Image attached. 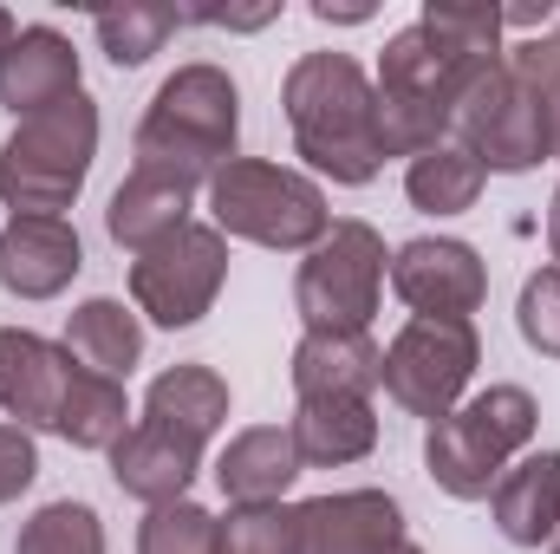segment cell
<instances>
[{"mask_svg": "<svg viewBox=\"0 0 560 554\" xmlns=\"http://www.w3.org/2000/svg\"><path fill=\"white\" fill-rule=\"evenodd\" d=\"M280 112L293 125V150L313 176L339 189H365L385 170L378 150V92L352 53H300L280 79Z\"/></svg>", "mask_w": 560, "mask_h": 554, "instance_id": "1", "label": "cell"}, {"mask_svg": "<svg viewBox=\"0 0 560 554\" xmlns=\"http://www.w3.org/2000/svg\"><path fill=\"white\" fill-rule=\"evenodd\" d=\"M235 138H242V85L222 66L196 59L156 85L138 125V170L183 189H209L215 170L235 163Z\"/></svg>", "mask_w": 560, "mask_h": 554, "instance_id": "2", "label": "cell"}, {"mask_svg": "<svg viewBox=\"0 0 560 554\" xmlns=\"http://www.w3.org/2000/svg\"><path fill=\"white\" fill-rule=\"evenodd\" d=\"M535 424H541V412H535V399H528L522 385L469 392L456 412L436 417V424L423 430V470H430V483H436L443 496L482 503V496L502 483V470H509L515 457H528Z\"/></svg>", "mask_w": 560, "mask_h": 554, "instance_id": "3", "label": "cell"}, {"mask_svg": "<svg viewBox=\"0 0 560 554\" xmlns=\"http://www.w3.org/2000/svg\"><path fill=\"white\" fill-rule=\"evenodd\" d=\"M98 163V105L85 92L33 112L0 143V203L13 216H66Z\"/></svg>", "mask_w": 560, "mask_h": 554, "instance_id": "4", "label": "cell"}, {"mask_svg": "<svg viewBox=\"0 0 560 554\" xmlns=\"http://www.w3.org/2000/svg\"><path fill=\"white\" fill-rule=\"evenodd\" d=\"M209 222L235 242H255L275 255H306L326 242L332 209H326V189L313 176L268 163V157H235L209 183Z\"/></svg>", "mask_w": 560, "mask_h": 554, "instance_id": "5", "label": "cell"}, {"mask_svg": "<svg viewBox=\"0 0 560 554\" xmlns=\"http://www.w3.org/2000/svg\"><path fill=\"white\" fill-rule=\"evenodd\" d=\"M463 85H469V72L450 66V59L423 39L418 20L398 26V33L385 39V53H378V79H372V92H378V150L411 163L423 150L450 143Z\"/></svg>", "mask_w": 560, "mask_h": 554, "instance_id": "6", "label": "cell"}, {"mask_svg": "<svg viewBox=\"0 0 560 554\" xmlns=\"http://www.w3.org/2000/svg\"><path fill=\"white\" fill-rule=\"evenodd\" d=\"M392 255L372 222H332L319 249H306L293 275V313L306 333H372V313L385 300Z\"/></svg>", "mask_w": 560, "mask_h": 554, "instance_id": "7", "label": "cell"}, {"mask_svg": "<svg viewBox=\"0 0 560 554\" xmlns=\"http://www.w3.org/2000/svg\"><path fill=\"white\" fill-rule=\"evenodd\" d=\"M450 138L463 143L489 176H528L535 163L555 157V105L541 92H528L509 72V53H502V66H489V72H476L463 85Z\"/></svg>", "mask_w": 560, "mask_h": 554, "instance_id": "8", "label": "cell"}, {"mask_svg": "<svg viewBox=\"0 0 560 554\" xmlns=\"http://www.w3.org/2000/svg\"><path fill=\"white\" fill-rule=\"evenodd\" d=\"M476 366H482L476 320H418V313H411V320L398 326V339L385 346L378 385H385V399H392L398 412L436 424V417H450L469 399Z\"/></svg>", "mask_w": 560, "mask_h": 554, "instance_id": "9", "label": "cell"}, {"mask_svg": "<svg viewBox=\"0 0 560 554\" xmlns=\"http://www.w3.org/2000/svg\"><path fill=\"white\" fill-rule=\"evenodd\" d=\"M222 287H229V235L215 222H189L156 249L131 255V307L163 333L196 326L222 300Z\"/></svg>", "mask_w": 560, "mask_h": 554, "instance_id": "10", "label": "cell"}, {"mask_svg": "<svg viewBox=\"0 0 560 554\" xmlns=\"http://www.w3.org/2000/svg\"><path fill=\"white\" fill-rule=\"evenodd\" d=\"M392 293L418 320H469L489 300V268L456 235H418L392 255Z\"/></svg>", "mask_w": 560, "mask_h": 554, "instance_id": "11", "label": "cell"}, {"mask_svg": "<svg viewBox=\"0 0 560 554\" xmlns=\"http://www.w3.org/2000/svg\"><path fill=\"white\" fill-rule=\"evenodd\" d=\"M79 379V359L26 326H0V412L20 430H52L66 412V392Z\"/></svg>", "mask_w": 560, "mask_h": 554, "instance_id": "12", "label": "cell"}, {"mask_svg": "<svg viewBox=\"0 0 560 554\" xmlns=\"http://www.w3.org/2000/svg\"><path fill=\"white\" fill-rule=\"evenodd\" d=\"M85 268V242L66 216H7L0 229V287L13 300H59Z\"/></svg>", "mask_w": 560, "mask_h": 554, "instance_id": "13", "label": "cell"}, {"mask_svg": "<svg viewBox=\"0 0 560 554\" xmlns=\"http://www.w3.org/2000/svg\"><path fill=\"white\" fill-rule=\"evenodd\" d=\"M300 509V554H385L405 542V509L385 489H332Z\"/></svg>", "mask_w": 560, "mask_h": 554, "instance_id": "14", "label": "cell"}, {"mask_svg": "<svg viewBox=\"0 0 560 554\" xmlns=\"http://www.w3.org/2000/svg\"><path fill=\"white\" fill-rule=\"evenodd\" d=\"M112 476H118V489H125L131 503H143V509L189 503V483L202 476V443H189V437H176V430L138 417V424L112 443Z\"/></svg>", "mask_w": 560, "mask_h": 554, "instance_id": "15", "label": "cell"}, {"mask_svg": "<svg viewBox=\"0 0 560 554\" xmlns=\"http://www.w3.org/2000/svg\"><path fill=\"white\" fill-rule=\"evenodd\" d=\"M72 92H85V85H79V53H72V39H66L59 26H20L13 46L0 53V105H7L13 118H33V112L59 105V99H72Z\"/></svg>", "mask_w": 560, "mask_h": 554, "instance_id": "16", "label": "cell"}, {"mask_svg": "<svg viewBox=\"0 0 560 554\" xmlns=\"http://www.w3.org/2000/svg\"><path fill=\"white\" fill-rule=\"evenodd\" d=\"M300 450L287 424H248L222 443L215 457V483L229 496V509H261V503H287V489L300 483Z\"/></svg>", "mask_w": 560, "mask_h": 554, "instance_id": "17", "label": "cell"}, {"mask_svg": "<svg viewBox=\"0 0 560 554\" xmlns=\"http://www.w3.org/2000/svg\"><path fill=\"white\" fill-rule=\"evenodd\" d=\"M489 516L502 529V542L515 549H548L560 535V450H528L502 470V483L489 489Z\"/></svg>", "mask_w": 560, "mask_h": 554, "instance_id": "18", "label": "cell"}, {"mask_svg": "<svg viewBox=\"0 0 560 554\" xmlns=\"http://www.w3.org/2000/svg\"><path fill=\"white\" fill-rule=\"evenodd\" d=\"M287 372L300 399H372L385 372V346L372 333H300Z\"/></svg>", "mask_w": 560, "mask_h": 554, "instance_id": "19", "label": "cell"}, {"mask_svg": "<svg viewBox=\"0 0 560 554\" xmlns=\"http://www.w3.org/2000/svg\"><path fill=\"white\" fill-rule=\"evenodd\" d=\"M287 430H293V450L306 470H346L378 450L372 399H300Z\"/></svg>", "mask_w": 560, "mask_h": 554, "instance_id": "20", "label": "cell"}, {"mask_svg": "<svg viewBox=\"0 0 560 554\" xmlns=\"http://www.w3.org/2000/svg\"><path fill=\"white\" fill-rule=\"evenodd\" d=\"M229 379L215 372V366H170V372H156L150 379V392H143V417L150 424H163V430H176V437H189V443H202L209 450V437L229 424Z\"/></svg>", "mask_w": 560, "mask_h": 554, "instance_id": "21", "label": "cell"}, {"mask_svg": "<svg viewBox=\"0 0 560 554\" xmlns=\"http://www.w3.org/2000/svg\"><path fill=\"white\" fill-rule=\"evenodd\" d=\"M196 189H183V183H163V176H150V170H131L118 189H112V209H105V235L118 242V249H156L163 235H176V229H189L196 216Z\"/></svg>", "mask_w": 560, "mask_h": 554, "instance_id": "22", "label": "cell"}, {"mask_svg": "<svg viewBox=\"0 0 560 554\" xmlns=\"http://www.w3.org/2000/svg\"><path fill=\"white\" fill-rule=\"evenodd\" d=\"M85 372H105V379H131V366L143 359V320L138 307L112 300V293H92L66 313V339H59Z\"/></svg>", "mask_w": 560, "mask_h": 554, "instance_id": "23", "label": "cell"}, {"mask_svg": "<svg viewBox=\"0 0 560 554\" xmlns=\"http://www.w3.org/2000/svg\"><path fill=\"white\" fill-rule=\"evenodd\" d=\"M423 39L450 59V66H463L469 79L476 72H489V66H502V53H509V39H502V7L495 0H430L418 13Z\"/></svg>", "mask_w": 560, "mask_h": 554, "instance_id": "24", "label": "cell"}, {"mask_svg": "<svg viewBox=\"0 0 560 554\" xmlns=\"http://www.w3.org/2000/svg\"><path fill=\"white\" fill-rule=\"evenodd\" d=\"M131 424H138V417H131L125 379H105V372H85V366H79V379H72V392H66V412L52 424V437H66L72 450H105V457H112V443H118Z\"/></svg>", "mask_w": 560, "mask_h": 554, "instance_id": "25", "label": "cell"}, {"mask_svg": "<svg viewBox=\"0 0 560 554\" xmlns=\"http://www.w3.org/2000/svg\"><path fill=\"white\" fill-rule=\"evenodd\" d=\"M482 183H489V170L456 138L405 163V196H411V209H423V216H463V209H476Z\"/></svg>", "mask_w": 560, "mask_h": 554, "instance_id": "26", "label": "cell"}, {"mask_svg": "<svg viewBox=\"0 0 560 554\" xmlns=\"http://www.w3.org/2000/svg\"><path fill=\"white\" fill-rule=\"evenodd\" d=\"M176 26H189V13H183V7H170V0H125V7L92 13V33H98L105 59H112L118 72L150 66V59L170 46V33H176Z\"/></svg>", "mask_w": 560, "mask_h": 554, "instance_id": "27", "label": "cell"}, {"mask_svg": "<svg viewBox=\"0 0 560 554\" xmlns=\"http://www.w3.org/2000/svg\"><path fill=\"white\" fill-rule=\"evenodd\" d=\"M13 554H105V522L92 503H46L20 522V542Z\"/></svg>", "mask_w": 560, "mask_h": 554, "instance_id": "28", "label": "cell"}, {"mask_svg": "<svg viewBox=\"0 0 560 554\" xmlns=\"http://www.w3.org/2000/svg\"><path fill=\"white\" fill-rule=\"evenodd\" d=\"M215 554H300V509L261 503V509L215 516Z\"/></svg>", "mask_w": 560, "mask_h": 554, "instance_id": "29", "label": "cell"}, {"mask_svg": "<svg viewBox=\"0 0 560 554\" xmlns=\"http://www.w3.org/2000/svg\"><path fill=\"white\" fill-rule=\"evenodd\" d=\"M138 554H215V516L202 503H163L138 522Z\"/></svg>", "mask_w": 560, "mask_h": 554, "instance_id": "30", "label": "cell"}, {"mask_svg": "<svg viewBox=\"0 0 560 554\" xmlns=\"http://www.w3.org/2000/svg\"><path fill=\"white\" fill-rule=\"evenodd\" d=\"M515 333L528 339V353L560 359V268H535L522 280V300H515Z\"/></svg>", "mask_w": 560, "mask_h": 554, "instance_id": "31", "label": "cell"}, {"mask_svg": "<svg viewBox=\"0 0 560 554\" xmlns=\"http://www.w3.org/2000/svg\"><path fill=\"white\" fill-rule=\"evenodd\" d=\"M509 72L528 85V92H541L548 105H560V13L548 33H535V39H515L509 46Z\"/></svg>", "mask_w": 560, "mask_h": 554, "instance_id": "32", "label": "cell"}, {"mask_svg": "<svg viewBox=\"0 0 560 554\" xmlns=\"http://www.w3.org/2000/svg\"><path fill=\"white\" fill-rule=\"evenodd\" d=\"M33 476H39V443H33V430L0 424V509L20 503V496L33 489Z\"/></svg>", "mask_w": 560, "mask_h": 554, "instance_id": "33", "label": "cell"}, {"mask_svg": "<svg viewBox=\"0 0 560 554\" xmlns=\"http://www.w3.org/2000/svg\"><path fill=\"white\" fill-rule=\"evenodd\" d=\"M183 13L202 20V26H229V33H261V26L280 20V0H261V7H183Z\"/></svg>", "mask_w": 560, "mask_h": 554, "instance_id": "34", "label": "cell"}, {"mask_svg": "<svg viewBox=\"0 0 560 554\" xmlns=\"http://www.w3.org/2000/svg\"><path fill=\"white\" fill-rule=\"evenodd\" d=\"M372 13H378L372 0H313V20L319 26H365Z\"/></svg>", "mask_w": 560, "mask_h": 554, "instance_id": "35", "label": "cell"}, {"mask_svg": "<svg viewBox=\"0 0 560 554\" xmlns=\"http://www.w3.org/2000/svg\"><path fill=\"white\" fill-rule=\"evenodd\" d=\"M548 255L560 262V189H555V203H548Z\"/></svg>", "mask_w": 560, "mask_h": 554, "instance_id": "36", "label": "cell"}, {"mask_svg": "<svg viewBox=\"0 0 560 554\" xmlns=\"http://www.w3.org/2000/svg\"><path fill=\"white\" fill-rule=\"evenodd\" d=\"M13 33H20V20H13V13H7V7H0V53H7V46H13Z\"/></svg>", "mask_w": 560, "mask_h": 554, "instance_id": "37", "label": "cell"}, {"mask_svg": "<svg viewBox=\"0 0 560 554\" xmlns=\"http://www.w3.org/2000/svg\"><path fill=\"white\" fill-rule=\"evenodd\" d=\"M385 554H423V549H418V542H411V535H405V542H392V549H385Z\"/></svg>", "mask_w": 560, "mask_h": 554, "instance_id": "38", "label": "cell"}, {"mask_svg": "<svg viewBox=\"0 0 560 554\" xmlns=\"http://www.w3.org/2000/svg\"><path fill=\"white\" fill-rule=\"evenodd\" d=\"M555 157H560V105H555Z\"/></svg>", "mask_w": 560, "mask_h": 554, "instance_id": "39", "label": "cell"}, {"mask_svg": "<svg viewBox=\"0 0 560 554\" xmlns=\"http://www.w3.org/2000/svg\"><path fill=\"white\" fill-rule=\"evenodd\" d=\"M548 554H560V535H555V542H548Z\"/></svg>", "mask_w": 560, "mask_h": 554, "instance_id": "40", "label": "cell"}]
</instances>
